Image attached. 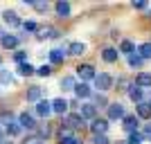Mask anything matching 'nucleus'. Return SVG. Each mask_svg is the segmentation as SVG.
<instances>
[{
    "mask_svg": "<svg viewBox=\"0 0 151 144\" xmlns=\"http://www.w3.org/2000/svg\"><path fill=\"white\" fill-rule=\"evenodd\" d=\"M95 86L99 88V90H108V88L113 86V77L111 75H95Z\"/></svg>",
    "mask_w": 151,
    "mask_h": 144,
    "instance_id": "obj_1",
    "label": "nucleus"
},
{
    "mask_svg": "<svg viewBox=\"0 0 151 144\" xmlns=\"http://www.w3.org/2000/svg\"><path fill=\"white\" fill-rule=\"evenodd\" d=\"M106 128H108V122H106V119H97V117H95L93 124H90V131H93L95 135H104Z\"/></svg>",
    "mask_w": 151,
    "mask_h": 144,
    "instance_id": "obj_2",
    "label": "nucleus"
},
{
    "mask_svg": "<svg viewBox=\"0 0 151 144\" xmlns=\"http://www.w3.org/2000/svg\"><path fill=\"white\" fill-rule=\"evenodd\" d=\"M77 75L81 77L83 81H86V79H95V68H93V65H88V63L77 65Z\"/></svg>",
    "mask_w": 151,
    "mask_h": 144,
    "instance_id": "obj_3",
    "label": "nucleus"
},
{
    "mask_svg": "<svg viewBox=\"0 0 151 144\" xmlns=\"http://www.w3.org/2000/svg\"><path fill=\"white\" fill-rule=\"evenodd\" d=\"M95 115H97V108H95L93 104H83V106L79 108V117L81 119H95Z\"/></svg>",
    "mask_w": 151,
    "mask_h": 144,
    "instance_id": "obj_4",
    "label": "nucleus"
},
{
    "mask_svg": "<svg viewBox=\"0 0 151 144\" xmlns=\"http://www.w3.org/2000/svg\"><path fill=\"white\" fill-rule=\"evenodd\" d=\"M18 124H20V128H36V122H34V117H32L29 113H20V117H18Z\"/></svg>",
    "mask_w": 151,
    "mask_h": 144,
    "instance_id": "obj_5",
    "label": "nucleus"
},
{
    "mask_svg": "<svg viewBox=\"0 0 151 144\" xmlns=\"http://www.w3.org/2000/svg\"><path fill=\"white\" fill-rule=\"evenodd\" d=\"M108 117H111V119L124 117V108H122V104H108Z\"/></svg>",
    "mask_w": 151,
    "mask_h": 144,
    "instance_id": "obj_6",
    "label": "nucleus"
},
{
    "mask_svg": "<svg viewBox=\"0 0 151 144\" xmlns=\"http://www.w3.org/2000/svg\"><path fill=\"white\" fill-rule=\"evenodd\" d=\"M138 122H140V119L135 117V115H126V117H124V128L129 133H138Z\"/></svg>",
    "mask_w": 151,
    "mask_h": 144,
    "instance_id": "obj_7",
    "label": "nucleus"
},
{
    "mask_svg": "<svg viewBox=\"0 0 151 144\" xmlns=\"http://www.w3.org/2000/svg\"><path fill=\"white\" fill-rule=\"evenodd\" d=\"M36 113L41 115V117H47V115L52 113V104L50 101H43V99L36 101Z\"/></svg>",
    "mask_w": 151,
    "mask_h": 144,
    "instance_id": "obj_8",
    "label": "nucleus"
},
{
    "mask_svg": "<svg viewBox=\"0 0 151 144\" xmlns=\"http://www.w3.org/2000/svg\"><path fill=\"white\" fill-rule=\"evenodd\" d=\"M2 20H5L9 27H18V25H20V18H18L14 11H5V14H2Z\"/></svg>",
    "mask_w": 151,
    "mask_h": 144,
    "instance_id": "obj_9",
    "label": "nucleus"
},
{
    "mask_svg": "<svg viewBox=\"0 0 151 144\" xmlns=\"http://www.w3.org/2000/svg\"><path fill=\"white\" fill-rule=\"evenodd\" d=\"M142 117V119H149L151 117V106L147 104V101H140L138 104V119Z\"/></svg>",
    "mask_w": 151,
    "mask_h": 144,
    "instance_id": "obj_10",
    "label": "nucleus"
},
{
    "mask_svg": "<svg viewBox=\"0 0 151 144\" xmlns=\"http://www.w3.org/2000/svg\"><path fill=\"white\" fill-rule=\"evenodd\" d=\"M0 43H2V47L12 50V47H16V45H18V38H16V36H12V34H5V36L0 38Z\"/></svg>",
    "mask_w": 151,
    "mask_h": 144,
    "instance_id": "obj_11",
    "label": "nucleus"
},
{
    "mask_svg": "<svg viewBox=\"0 0 151 144\" xmlns=\"http://www.w3.org/2000/svg\"><path fill=\"white\" fill-rule=\"evenodd\" d=\"M135 86H138V88H149L151 86V75H147V72L138 75V77H135Z\"/></svg>",
    "mask_w": 151,
    "mask_h": 144,
    "instance_id": "obj_12",
    "label": "nucleus"
},
{
    "mask_svg": "<svg viewBox=\"0 0 151 144\" xmlns=\"http://www.w3.org/2000/svg\"><path fill=\"white\" fill-rule=\"evenodd\" d=\"M41 95H43V90L38 86H32L29 90H27V101H41Z\"/></svg>",
    "mask_w": 151,
    "mask_h": 144,
    "instance_id": "obj_13",
    "label": "nucleus"
},
{
    "mask_svg": "<svg viewBox=\"0 0 151 144\" xmlns=\"http://www.w3.org/2000/svg\"><path fill=\"white\" fill-rule=\"evenodd\" d=\"M52 110L59 115H63L65 110H68V101H63V99H54L52 101Z\"/></svg>",
    "mask_w": 151,
    "mask_h": 144,
    "instance_id": "obj_14",
    "label": "nucleus"
},
{
    "mask_svg": "<svg viewBox=\"0 0 151 144\" xmlns=\"http://www.w3.org/2000/svg\"><path fill=\"white\" fill-rule=\"evenodd\" d=\"M81 124H83V119L79 117V115H70V117L65 119V126H68L70 131H72V128H79Z\"/></svg>",
    "mask_w": 151,
    "mask_h": 144,
    "instance_id": "obj_15",
    "label": "nucleus"
},
{
    "mask_svg": "<svg viewBox=\"0 0 151 144\" xmlns=\"http://www.w3.org/2000/svg\"><path fill=\"white\" fill-rule=\"evenodd\" d=\"M117 54H120V52H117V50H113V47H106V50L101 52V57H104V61H106V63L117 61Z\"/></svg>",
    "mask_w": 151,
    "mask_h": 144,
    "instance_id": "obj_16",
    "label": "nucleus"
},
{
    "mask_svg": "<svg viewBox=\"0 0 151 144\" xmlns=\"http://www.w3.org/2000/svg\"><path fill=\"white\" fill-rule=\"evenodd\" d=\"M75 92H77V97H90L93 90H90L88 83H79V86H75Z\"/></svg>",
    "mask_w": 151,
    "mask_h": 144,
    "instance_id": "obj_17",
    "label": "nucleus"
},
{
    "mask_svg": "<svg viewBox=\"0 0 151 144\" xmlns=\"http://www.w3.org/2000/svg\"><path fill=\"white\" fill-rule=\"evenodd\" d=\"M70 54H75V57H79V54H83V52H86V45L83 43H70Z\"/></svg>",
    "mask_w": 151,
    "mask_h": 144,
    "instance_id": "obj_18",
    "label": "nucleus"
},
{
    "mask_svg": "<svg viewBox=\"0 0 151 144\" xmlns=\"http://www.w3.org/2000/svg\"><path fill=\"white\" fill-rule=\"evenodd\" d=\"M138 52H140V59H151V43H142L138 47Z\"/></svg>",
    "mask_w": 151,
    "mask_h": 144,
    "instance_id": "obj_19",
    "label": "nucleus"
},
{
    "mask_svg": "<svg viewBox=\"0 0 151 144\" xmlns=\"http://www.w3.org/2000/svg\"><path fill=\"white\" fill-rule=\"evenodd\" d=\"M75 86H77L75 77H63V79H61V88H63V90H75Z\"/></svg>",
    "mask_w": 151,
    "mask_h": 144,
    "instance_id": "obj_20",
    "label": "nucleus"
},
{
    "mask_svg": "<svg viewBox=\"0 0 151 144\" xmlns=\"http://www.w3.org/2000/svg\"><path fill=\"white\" fill-rule=\"evenodd\" d=\"M57 14L61 16V18L63 16H70V5L68 2H57Z\"/></svg>",
    "mask_w": 151,
    "mask_h": 144,
    "instance_id": "obj_21",
    "label": "nucleus"
},
{
    "mask_svg": "<svg viewBox=\"0 0 151 144\" xmlns=\"http://www.w3.org/2000/svg\"><path fill=\"white\" fill-rule=\"evenodd\" d=\"M18 133H20L18 122H7V135H18Z\"/></svg>",
    "mask_w": 151,
    "mask_h": 144,
    "instance_id": "obj_22",
    "label": "nucleus"
},
{
    "mask_svg": "<svg viewBox=\"0 0 151 144\" xmlns=\"http://www.w3.org/2000/svg\"><path fill=\"white\" fill-rule=\"evenodd\" d=\"M129 97H131L133 101H138V104H140V101H142V88L133 86V88H131V92H129Z\"/></svg>",
    "mask_w": 151,
    "mask_h": 144,
    "instance_id": "obj_23",
    "label": "nucleus"
},
{
    "mask_svg": "<svg viewBox=\"0 0 151 144\" xmlns=\"http://www.w3.org/2000/svg\"><path fill=\"white\" fill-rule=\"evenodd\" d=\"M50 36H57V29H52V27H43V29H38V38H50Z\"/></svg>",
    "mask_w": 151,
    "mask_h": 144,
    "instance_id": "obj_24",
    "label": "nucleus"
},
{
    "mask_svg": "<svg viewBox=\"0 0 151 144\" xmlns=\"http://www.w3.org/2000/svg\"><path fill=\"white\" fill-rule=\"evenodd\" d=\"M50 59H52V63H57V65H59V63H63V59H65V57H63L61 50H52L50 52Z\"/></svg>",
    "mask_w": 151,
    "mask_h": 144,
    "instance_id": "obj_25",
    "label": "nucleus"
},
{
    "mask_svg": "<svg viewBox=\"0 0 151 144\" xmlns=\"http://www.w3.org/2000/svg\"><path fill=\"white\" fill-rule=\"evenodd\" d=\"M129 65H131V68H140V65H142L140 54H129Z\"/></svg>",
    "mask_w": 151,
    "mask_h": 144,
    "instance_id": "obj_26",
    "label": "nucleus"
},
{
    "mask_svg": "<svg viewBox=\"0 0 151 144\" xmlns=\"http://www.w3.org/2000/svg\"><path fill=\"white\" fill-rule=\"evenodd\" d=\"M18 72H20L23 77H29V75H34V68H32L29 63H23V65L18 68Z\"/></svg>",
    "mask_w": 151,
    "mask_h": 144,
    "instance_id": "obj_27",
    "label": "nucleus"
},
{
    "mask_svg": "<svg viewBox=\"0 0 151 144\" xmlns=\"http://www.w3.org/2000/svg\"><path fill=\"white\" fill-rule=\"evenodd\" d=\"M120 50L124 52V54H133V43H131V41H122Z\"/></svg>",
    "mask_w": 151,
    "mask_h": 144,
    "instance_id": "obj_28",
    "label": "nucleus"
},
{
    "mask_svg": "<svg viewBox=\"0 0 151 144\" xmlns=\"http://www.w3.org/2000/svg\"><path fill=\"white\" fill-rule=\"evenodd\" d=\"M36 75L38 77H50L52 75V68H50V65H41V68L36 70Z\"/></svg>",
    "mask_w": 151,
    "mask_h": 144,
    "instance_id": "obj_29",
    "label": "nucleus"
},
{
    "mask_svg": "<svg viewBox=\"0 0 151 144\" xmlns=\"http://www.w3.org/2000/svg\"><path fill=\"white\" fill-rule=\"evenodd\" d=\"M95 108L97 106H108V101H106V97L104 95H95V104H93Z\"/></svg>",
    "mask_w": 151,
    "mask_h": 144,
    "instance_id": "obj_30",
    "label": "nucleus"
},
{
    "mask_svg": "<svg viewBox=\"0 0 151 144\" xmlns=\"http://www.w3.org/2000/svg\"><path fill=\"white\" fill-rule=\"evenodd\" d=\"M142 133H131V138H129V144H142Z\"/></svg>",
    "mask_w": 151,
    "mask_h": 144,
    "instance_id": "obj_31",
    "label": "nucleus"
},
{
    "mask_svg": "<svg viewBox=\"0 0 151 144\" xmlns=\"http://www.w3.org/2000/svg\"><path fill=\"white\" fill-rule=\"evenodd\" d=\"M29 5L34 7L36 11H45V9H47V2H29Z\"/></svg>",
    "mask_w": 151,
    "mask_h": 144,
    "instance_id": "obj_32",
    "label": "nucleus"
},
{
    "mask_svg": "<svg viewBox=\"0 0 151 144\" xmlns=\"http://www.w3.org/2000/svg\"><path fill=\"white\" fill-rule=\"evenodd\" d=\"M0 81H2V83H12V81H14V77H12V75H7L5 70H2V72H0Z\"/></svg>",
    "mask_w": 151,
    "mask_h": 144,
    "instance_id": "obj_33",
    "label": "nucleus"
},
{
    "mask_svg": "<svg viewBox=\"0 0 151 144\" xmlns=\"http://www.w3.org/2000/svg\"><path fill=\"white\" fill-rule=\"evenodd\" d=\"M25 57H27V54H25V52H16V54H14V59H16V61H18L20 63V65H23V63H25Z\"/></svg>",
    "mask_w": 151,
    "mask_h": 144,
    "instance_id": "obj_34",
    "label": "nucleus"
},
{
    "mask_svg": "<svg viewBox=\"0 0 151 144\" xmlns=\"http://www.w3.org/2000/svg\"><path fill=\"white\" fill-rule=\"evenodd\" d=\"M59 144H79V140L70 135V138H61V142H59Z\"/></svg>",
    "mask_w": 151,
    "mask_h": 144,
    "instance_id": "obj_35",
    "label": "nucleus"
},
{
    "mask_svg": "<svg viewBox=\"0 0 151 144\" xmlns=\"http://www.w3.org/2000/svg\"><path fill=\"white\" fill-rule=\"evenodd\" d=\"M95 144H108L106 135H95Z\"/></svg>",
    "mask_w": 151,
    "mask_h": 144,
    "instance_id": "obj_36",
    "label": "nucleus"
},
{
    "mask_svg": "<svg viewBox=\"0 0 151 144\" xmlns=\"http://www.w3.org/2000/svg\"><path fill=\"white\" fill-rule=\"evenodd\" d=\"M23 27H25L27 32H36L38 27H36V23H23Z\"/></svg>",
    "mask_w": 151,
    "mask_h": 144,
    "instance_id": "obj_37",
    "label": "nucleus"
},
{
    "mask_svg": "<svg viewBox=\"0 0 151 144\" xmlns=\"http://www.w3.org/2000/svg\"><path fill=\"white\" fill-rule=\"evenodd\" d=\"M133 7H135V9H147V2L140 0V2H133Z\"/></svg>",
    "mask_w": 151,
    "mask_h": 144,
    "instance_id": "obj_38",
    "label": "nucleus"
},
{
    "mask_svg": "<svg viewBox=\"0 0 151 144\" xmlns=\"http://www.w3.org/2000/svg\"><path fill=\"white\" fill-rule=\"evenodd\" d=\"M0 144H14V142H9V140H0Z\"/></svg>",
    "mask_w": 151,
    "mask_h": 144,
    "instance_id": "obj_39",
    "label": "nucleus"
},
{
    "mask_svg": "<svg viewBox=\"0 0 151 144\" xmlns=\"http://www.w3.org/2000/svg\"><path fill=\"white\" fill-rule=\"evenodd\" d=\"M0 65H2V57H0Z\"/></svg>",
    "mask_w": 151,
    "mask_h": 144,
    "instance_id": "obj_40",
    "label": "nucleus"
}]
</instances>
